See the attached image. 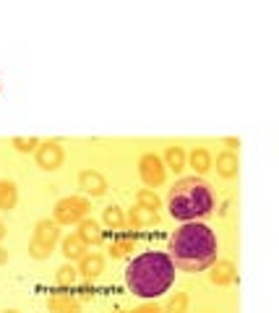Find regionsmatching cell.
<instances>
[{"instance_id":"18","label":"cell","mask_w":279,"mask_h":313,"mask_svg":"<svg viewBox=\"0 0 279 313\" xmlns=\"http://www.w3.org/2000/svg\"><path fill=\"white\" fill-rule=\"evenodd\" d=\"M216 172H219L222 178H235L238 175V154L222 151L216 156Z\"/></svg>"},{"instance_id":"24","label":"cell","mask_w":279,"mask_h":313,"mask_svg":"<svg viewBox=\"0 0 279 313\" xmlns=\"http://www.w3.org/2000/svg\"><path fill=\"white\" fill-rule=\"evenodd\" d=\"M11 144H13V149H16V151L29 154V151H37L39 138H34V136H16V138H11Z\"/></svg>"},{"instance_id":"16","label":"cell","mask_w":279,"mask_h":313,"mask_svg":"<svg viewBox=\"0 0 279 313\" xmlns=\"http://www.w3.org/2000/svg\"><path fill=\"white\" fill-rule=\"evenodd\" d=\"M188 162H191V167L196 170V175H198V178L204 175V172H209V170L214 167V162H211V154H209L204 146L193 149V151H191V156H188Z\"/></svg>"},{"instance_id":"1","label":"cell","mask_w":279,"mask_h":313,"mask_svg":"<svg viewBox=\"0 0 279 313\" xmlns=\"http://www.w3.org/2000/svg\"><path fill=\"white\" fill-rule=\"evenodd\" d=\"M216 235L209 225L204 222H185L170 235L167 243V256L180 272H204L216 261Z\"/></svg>"},{"instance_id":"27","label":"cell","mask_w":279,"mask_h":313,"mask_svg":"<svg viewBox=\"0 0 279 313\" xmlns=\"http://www.w3.org/2000/svg\"><path fill=\"white\" fill-rule=\"evenodd\" d=\"M6 261H8V250L0 245V264H6Z\"/></svg>"},{"instance_id":"9","label":"cell","mask_w":279,"mask_h":313,"mask_svg":"<svg viewBox=\"0 0 279 313\" xmlns=\"http://www.w3.org/2000/svg\"><path fill=\"white\" fill-rule=\"evenodd\" d=\"M47 310L50 313H81V303L71 292H52L47 297Z\"/></svg>"},{"instance_id":"14","label":"cell","mask_w":279,"mask_h":313,"mask_svg":"<svg viewBox=\"0 0 279 313\" xmlns=\"http://www.w3.org/2000/svg\"><path fill=\"white\" fill-rule=\"evenodd\" d=\"M209 279L214 285H230L235 279V264L232 261H214V269L209 272Z\"/></svg>"},{"instance_id":"10","label":"cell","mask_w":279,"mask_h":313,"mask_svg":"<svg viewBox=\"0 0 279 313\" xmlns=\"http://www.w3.org/2000/svg\"><path fill=\"white\" fill-rule=\"evenodd\" d=\"M102 272H104V258L99 253H89V250H86V253L79 258V274L86 282H94Z\"/></svg>"},{"instance_id":"19","label":"cell","mask_w":279,"mask_h":313,"mask_svg":"<svg viewBox=\"0 0 279 313\" xmlns=\"http://www.w3.org/2000/svg\"><path fill=\"white\" fill-rule=\"evenodd\" d=\"M76 277H79V269H76L73 264H63L58 269V274H55V285L60 290H71L76 285Z\"/></svg>"},{"instance_id":"2","label":"cell","mask_w":279,"mask_h":313,"mask_svg":"<svg viewBox=\"0 0 279 313\" xmlns=\"http://www.w3.org/2000/svg\"><path fill=\"white\" fill-rule=\"evenodd\" d=\"M175 282V264L162 250H144L126 269V285L138 297H159Z\"/></svg>"},{"instance_id":"13","label":"cell","mask_w":279,"mask_h":313,"mask_svg":"<svg viewBox=\"0 0 279 313\" xmlns=\"http://www.w3.org/2000/svg\"><path fill=\"white\" fill-rule=\"evenodd\" d=\"M76 235H79L86 245H99L102 238H104L94 219H81V222H79V232H76Z\"/></svg>"},{"instance_id":"5","label":"cell","mask_w":279,"mask_h":313,"mask_svg":"<svg viewBox=\"0 0 279 313\" xmlns=\"http://www.w3.org/2000/svg\"><path fill=\"white\" fill-rule=\"evenodd\" d=\"M89 212V201L81 196H66L55 203V222L58 225H76Z\"/></svg>"},{"instance_id":"4","label":"cell","mask_w":279,"mask_h":313,"mask_svg":"<svg viewBox=\"0 0 279 313\" xmlns=\"http://www.w3.org/2000/svg\"><path fill=\"white\" fill-rule=\"evenodd\" d=\"M58 238H60V225L55 219H39L37 227H34V238L29 243V256L37 258V261L50 258Z\"/></svg>"},{"instance_id":"30","label":"cell","mask_w":279,"mask_h":313,"mask_svg":"<svg viewBox=\"0 0 279 313\" xmlns=\"http://www.w3.org/2000/svg\"><path fill=\"white\" fill-rule=\"evenodd\" d=\"M113 313H126V310H113Z\"/></svg>"},{"instance_id":"12","label":"cell","mask_w":279,"mask_h":313,"mask_svg":"<svg viewBox=\"0 0 279 313\" xmlns=\"http://www.w3.org/2000/svg\"><path fill=\"white\" fill-rule=\"evenodd\" d=\"M128 222H131V227H149V225H157L159 222V214L136 203V206L128 212Z\"/></svg>"},{"instance_id":"21","label":"cell","mask_w":279,"mask_h":313,"mask_svg":"<svg viewBox=\"0 0 279 313\" xmlns=\"http://www.w3.org/2000/svg\"><path fill=\"white\" fill-rule=\"evenodd\" d=\"M164 167H173L175 172H180L183 167H185V151L180 149V146H167V151H164Z\"/></svg>"},{"instance_id":"29","label":"cell","mask_w":279,"mask_h":313,"mask_svg":"<svg viewBox=\"0 0 279 313\" xmlns=\"http://www.w3.org/2000/svg\"><path fill=\"white\" fill-rule=\"evenodd\" d=\"M3 313H19L16 308H8V310H3Z\"/></svg>"},{"instance_id":"28","label":"cell","mask_w":279,"mask_h":313,"mask_svg":"<svg viewBox=\"0 0 279 313\" xmlns=\"http://www.w3.org/2000/svg\"><path fill=\"white\" fill-rule=\"evenodd\" d=\"M6 232H8V230H6V225H3V219H0V240L6 238Z\"/></svg>"},{"instance_id":"26","label":"cell","mask_w":279,"mask_h":313,"mask_svg":"<svg viewBox=\"0 0 279 313\" xmlns=\"http://www.w3.org/2000/svg\"><path fill=\"white\" fill-rule=\"evenodd\" d=\"M225 144H227L230 149H235V146H240V141H238V138H225Z\"/></svg>"},{"instance_id":"20","label":"cell","mask_w":279,"mask_h":313,"mask_svg":"<svg viewBox=\"0 0 279 313\" xmlns=\"http://www.w3.org/2000/svg\"><path fill=\"white\" fill-rule=\"evenodd\" d=\"M102 222L110 230H120L126 225V214H123V209H118V206H107L104 214H102Z\"/></svg>"},{"instance_id":"3","label":"cell","mask_w":279,"mask_h":313,"mask_svg":"<svg viewBox=\"0 0 279 313\" xmlns=\"http://www.w3.org/2000/svg\"><path fill=\"white\" fill-rule=\"evenodd\" d=\"M167 209L170 217L180 219V222H198L201 217L211 214L214 193L204 178L198 175L180 178L167 193Z\"/></svg>"},{"instance_id":"11","label":"cell","mask_w":279,"mask_h":313,"mask_svg":"<svg viewBox=\"0 0 279 313\" xmlns=\"http://www.w3.org/2000/svg\"><path fill=\"white\" fill-rule=\"evenodd\" d=\"M136 243H138L136 235H131V232H120V235H115L113 243H110V253H113L115 258H123V256H128L131 250L136 248Z\"/></svg>"},{"instance_id":"15","label":"cell","mask_w":279,"mask_h":313,"mask_svg":"<svg viewBox=\"0 0 279 313\" xmlns=\"http://www.w3.org/2000/svg\"><path fill=\"white\" fill-rule=\"evenodd\" d=\"M16 201H19L16 183L13 180H0V212L16 209Z\"/></svg>"},{"instance_id":"22","label":"cell","mask_w":279,"mask_h":313,"mask_svg":"<svg viewBox=\"0 0 279 313\" xmlns=\"http://www.w3.org/2000/svg\"><path fill=\"white\" fill-rule=\"evenodd\" d=\"M185 310H188V295L185 292H175L162 308V313H185Z\"/></svg>"},{"instance_id":"17","label":"cell","mask_w":279,"mask_h":313,"mask_svg":"<svg viewBox=\"0 0 279 313\" xmlns=\"http://www.w3.org/2000/svg\"><path fill=\"white\" fill-rule=\"evenodd\" d=\"M86 250H89V245L79 238V235H68V238L63 240V256L68 261H79Z\"/></svg>"},{"instance_id":"6","label":"cell","mask_w":279,"mask_h":313,"mask_svg":"<svg viewBox=\"0 0 279 313\" xmlns=\"http://www.w3.org/2000/svg\"><path fill=\"white\" fill-rule=\"evenodd\" d=\"M138 175H141L146 188H157V185L164 183V162L157 154L149 151V154H144L141 160H138Z\"/></svg>"},{"instance_id":"7","label":"cell","mask_w":279,"mask_h":313,"mask_svg":"<svg viewBox=\"0 0 279 313\" xmlns=\"http://www.w3.org/2000/svg\"><path fill=\"white\" fill-rule=\"evenodd\" d=\"M34 156H37V165L42 170H58L63 165V146H60L58 141H39Z\"/></svg>"},{"instance_id":"23","label":"cell","mask_w":279,"mask_h":313,"mask_svg":"<svg viewBox=\"0 0 279 313\" xmlns=\"http://www.w3.org/2000/svg\"><path fill=\"white\" fill-rule=\"evenodd\" d=\"M136 201H138V206H144V209H151V212L159 209V198L154 191H149V188H141V191L136 193Z\"/></svg>"},{"instance_id":"25","label":"cell","mask_w":279,"mask_h":313,"mask_svg":"<svg viewBox=\"0 0 279 313\" xmlns=\"http://www.w3.org/2000/svg\"><path fill=\"white\" fill-rule=\"evenodd\" d=\"M131 313H162V308H159L157 303H144V305H138V308L131 310Z\"/></svg>"},{"instance_id":"8","label":"cell","mask_w":279,"mask_h":313,"mask_svg":"<svg viewBox=\"0 0 279 313\" xmlns=\"http://www.w3.org/2000/svg\"><path fill=\"white\" fill-rule=\"evenodd\" d=\"M79 188H81V191H84L86 196L99 198V196L107 193V180L99 175L97 170H84L81 175H79Z\"/></svg>"}]
</instances>
